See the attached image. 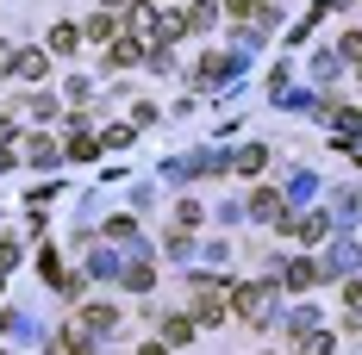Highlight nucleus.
<instances>
[{"instance_id":"obj_2","label":"nucleus","mask_w":362,"mask_h":355,"mask_svg":"<svg viewBox=\"0 0 362 355\" xmlns=\"http://www.w3.org/2000/svg\"><path fill=\"white\" fill-rule=\"evenodd\" d=\"M218 312H225V287H194V324H218Z\"/></svg>"},{"instance_id":"obj_9","label":"nucleus","mask_w":362,"mask_h":355,"mask_svg":"<svg viewBox=\"0 0 362 355\" xmlns=\"http://www.w3.org/2000/svg\"><path fill=\"white\" fill-rule=\"evenodd\" d=\"M181 25H194V32H200V25H213V6H206V0H194V6L181 13Z\"/></svg>"},{"instance_id":"obj_5","label":"nucleus","mask_w":362,"mask_h":355,"mask_svg":"<svg viewBox=\"0 0 362 355\" xmlns=\"http://www.w3.org/2000/svg\"><path fill=\"white\" fill-rule=\"evenodd\" d=\"M112 63H119V69L144 63V44H138V37H112Z\"/></svg>"},{"instance_id":"obj_6","label":"nucleus","mask_w":362,"mask_h":355,"mask_svg":"<svg viewBox=\"0 0 362 355\" xmlns=\"http://www.w3.org/2000/svg\"><path fill=\"white\" fill-rule=\"evenodd\" d=\"M112 324H119L112 306H88V312H81V330H112Z\"/></svg>"},{"instance_id":"obj_13","label":"nucleus","mask_w":362,"mask_h":355,"mask_svg":"<svg viewBox=\"0 0 362 355\" xmlns=\"http://www.w3.org/2000/svg\"><path fill=\"white\" fill-rule=\"evenodd\" d=\"M194 337V318H169V343H187Z\"/></svg>"},{"instance_id":"obj_17","label":"nucleus","mask_w":362,"mask_h":355,"mask_svg":"<svg viewBox=\"0 0 362 355\" xmlns=\"http://www.w3.org/2000/svg\"><path fill=\"white\" fill-rule=\"evenodd\" d=\"M0 355H6V349H0Z\"/></svg>"},{"instance_id":"obj_16","label":"nucleus","mask_w":362,"mask_h":355,"mask_svg":"<svg viewBox=\"0 0 362 355\" xmlns=\"http://www.w3.org/2000/svg\"><path fill=\"white\" fill-rule=\"evenodd\" d=\"M100 6H125V0H100Z\"/></svg>"},{"instance_id":"obj_3","label":"nucleus","mask_w":362,"mask_h":355,"mask_svg":"<svg viewBox=\"0 0 362 355\" xmlns=\"http://www.w3.org/2000/svg\"><path fill=\"white\" fill-rule=\"evenodd\" d=\"M44 69H50L44 50H19V56H13V75H19V81H44Z\"/></svg>"},{"instance_id":"obj_1","label":"nucleus","mask_w":362,"mask_h":355,"mask_svg":"<svg viewBox=\"0 0 362 355\" xmlns=\"http://www.w3.org/2000/svg\"><path fill=\"white\" fill-rule=\"evenodd\" d=\"M231 306H238L244 318H269V306H275V287L250 281V287H238V293H231Z\"/></svg>"},{"instance_id":"obj_8","label":"nucleus","mask_w":362,"mask_h":355,"mask_svg":"<svg viewBox=\"0 0 362 355\" xmlns=\"http://www.w3.org/2000/svg\"><path fill=\"white\" fill-rule=\"evenodd\" d=\"M300 355H331V337L325 330H306V337H300Z\"/></svg>"},{"instance_id":"obj_10","label":"nucleus","mask_w":362,"mask_h":355,"mask_svg":"<svg viewBox=\"0 0 362 355\" xmlns=\"http://www.w3.org/2000/svg\"><path fill=\"white\" fill-rule=\"evenodd\" d=\"M119 32V25H112V13H94V19H88V37H112Z\"/></svg>"},{"instance_id":"obj_14","label":"nucleus","mask_w":362,"mask_h":355,"mask_svg":"<svg viewBox=\"0 0 362 355\" xmlns=\"http://www.w3.org/2000/svg\"><path fill=\"white\" fill-rule=\"evenodd\" d=\"M344 312H356V318H362V281H356V287H344Z\"/></svg>"},{"instance_id":"obj_11","label":"nucleus","mask_w":362,"mask_h":355,"mask_svg":"<svg viewBox=\"0 0 362 355\" xmlns=\"http://www.w3.org/2000/svg\"><path fill=\"white\" fill-rule=\"evenodd\" d=\"M256 169H262V150H256V143H250V150L238 156V175H256Z\"/></svg>"},{"instance_id":"obj_4","label":"nucleus","mask_w":362,"mask_h":355,"mask_svg":"<svg viewBox=\"0 0 362 355\" xmlns=\"http://www.w3.org/2000/svg\"><path fill=\"white\" fill-rule=\"evenodd\" d=\"M281 281H288L293 293H306V287H319V268H313V262H288V275H281Z\"/></svg>"},{"instance_id":"obj_7","label":"nucleus","mask_w":362,"mask_h":355,"mask_svg":"<svg viewBox=\"0 0 362 355\" xmlns=\"http://www.w3.org/2000/svg\"><path fill=\"white\" fill-rule=\"evenodd\" d=\"M250 206H256V218H281V193H269V187H262Z\"/></svg>"},{"instance_id":"obj_12","label":"nucleus","mask_w":362,"mask_h":355,"mask_svg":"<svg viewBox=\"0 0 362 355\" xmlns=\"http://www.w3.org/2000/svg\"><path fill=\"white\" fill-rule=\"evenodd\" d=\"M32 162H57V143H50V138H32Z\"/></svg>"},{"instance_id":"obj_15","label":"nucleus","mask_w":362,"mask_h":355,"mask_svg":"<svg viewBox=\"0 0 362 355\" xmlns=\"http://www.w3.org/2000/svg\"><path fill=\"white\" fill-rule=\"evenodd\" d=\"M138 355H163V343H144V349H138Z\"/></svg>"}]
</instances>
